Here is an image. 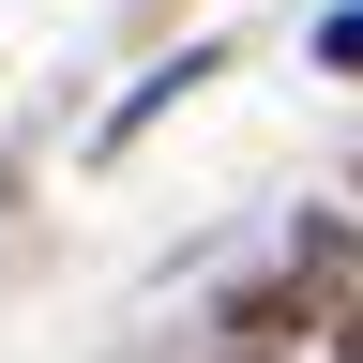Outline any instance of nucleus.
<instances>
[{"instance_id": "nucleus-4", "label": "nucleus", "mask_w": 363, "mask_h": 363, "mask_svg": "<svg viewBox=\"0 0 363 363\" xmlns=\"http://www.w3.org/2000/svg\"><path fill=\"white\" fill-rule=\"evenodd\" d=\"M242 363H272V348H242Z\"/></svg>"}, {"instance_id": "nucleus-2", "label": "nucleus", "mask_w": 363, "mask_h": 363, "mask_svg": "<svg viewBox=\"0 0 363 363\" xmlns=\"http://www.w3.org/2000/svg\"><path fill=\"white\" fill-rule=\"evenodd\" d=\"M318 61H333V76H363V0H348L333 30H318Z\"/></svg>"}, {"instance_id": "nucleus-1", "label": "nucleus", "mask_w": 363, "mask_h": 363, "mask_svg": "<svg viewBox=\"0 0 363 363\" xmlns=\"http://www.w3.org/2000/svg\"><path fill=\"white\" fill-rule=\"evenodd\" d=\"M212 76H227V45H182V61H152V76H136L121 106H106V152H136V136H152V121L182 106V91H212Z\"/></svg>"}, {"instance_id": "nucleus-3", "label": "nucleus", "mask_w": 363, "mask_h": 363, "mask_svg": "<svg viewBox=\"0 0 363 363\" xmlns=\"http://www.w3.org/2000/svg\"><path fill=\"white\" fill-rule=\"evenodd\" d=\"M333 363H363V318H348V333H333Z\"/></svg>"}]
</instances>
